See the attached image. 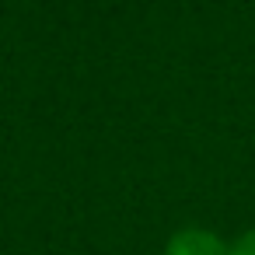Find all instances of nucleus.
<instances>
[{"label": "nucleus", "instance_id": "nucleus-1", "mask_svg": "<svg viewBox=\"0 0 255 255\" xmlns=\"http://www.w3.org/2000/svg\"><path fill=\"white\" fill-rule=\"evenodd\" d=\"M164 255H231V245L206 227H182L168 238Z\"/></svg>", "mask_w": 255, "mask_h": 255}, {"label": "nucleus", "instance_id": "nucleus-2", "mask_svg": "<svg viewBox=\"0 0 255 255\" xmlns=\"http://www.w3.org/2000/svg\"><path fill=\"white\" fill-rule=\"evenodd\" d=\"M231 255H255V231H245V234L231 245Z\"/></svg>", "mask_w": 255, "mask_h": 255}]
</instances>
